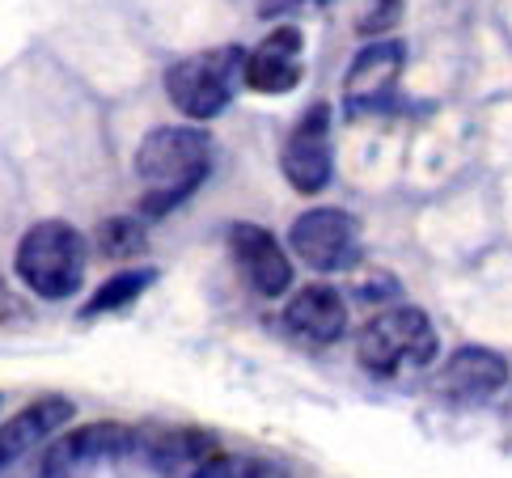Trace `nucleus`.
<instances>
[{
	"instance_id": "1",
	"label": "nucleus",
	"mask_w": 512,
	"mask_h": 478,
	"mask_svg": "<svg viewBox=\"0 0 512 478\" xmlns=\"http://www.w3.org/2000/svg\"><path fill=\"white\" fill-rule=\"evenodd\" d=\"M212 165V140L199 127H153L136 149V174L144 178V216H170L199 191Z\"/></svg>"
},
{
	"instance_id": "2",
	"label": "nucleus",
	"mask_w": 512,
	"mask_h": 478,
	"mask_svg": "<svg viewBox=\"0 0 512 478\" xmlns=\"http://www.w3.org/2000/svg\"><path fill=\"white\" fill-rule=\"evenodd\" d=\"M89 242L68 220H39L22 233L13 250V271L34 297L43 301H68L85 284Z\"/></svg>"
},
{
	"instance_id": "3",
	"label": "nucleus",
	"mask_w": 512,
	"mask_h": 478,
	"mask_svg": "<svg viewBox=\"0 0 512 478\" xmlns=\"http://www.w3.org/2000/svg\"><path fill=\"white\" fill-rule=\"evenodd\" d=\"M237 81H246V51L212 47V51L187 55V60H178L166 72V94L178 115H187L191 123H208L229 110Z\"/></svg>"
},
{
	"instance_id": "4",
	"label": "nucleus",
	"mask_w": 512,
	"mask_h": 478,
	"mask_svg": "<svg viewBox=\"0 0 512 478\" xmlns=\"http://www.w3.org/2000/svg\"><path fill=\"white\" fill-rule=\"evenodd\" d=\"M436 352H441L436 326L415 305L386 309L360 335V369H369L373 377H394L402 369H428Z\"/></svg>"
},
{
	"instance_id": "5",
	"label": "nucleus",
	"mask_w": 512,
	"mask_h": 478,
	"mask_svg": "<svg viewBox=\"0 0 512 478\" xmlns=\"http://www.w3.org/2000/svg\"><path fill=\"white\" fill-rule=\"evenodd\" d=\"M292 254L322 275H335L360 263V225L343 208H309L288 229Z\"/></svg>"
},
{
	"instance_id": "6",
	"label": "nucleus",
	"mask_w": 512,
	"mask_h": 478,
	"mask_svg": "<svg viewBox=\"0 0 512 478\" xmlns=\"http://www.w3.org/2000/svg\"><path fill=\"white\" fill-rule=\"evenodd\" d=\"M280 165H284L288 187L301 191V195H322L331 187L335 144H331V106L326 102H314L297 123H292Z\"/></svg>"
},
{
	"instance_id": "7",
	"label": "nucleus",
	"mask_w": 512,
	"mask_h": 478,
	"mask_svg": "<svg viewBox=\"0 0 512 478\" xmlns=\"http://www.w3.org/2000/svg\"><path fill=\"white\" fill-rule=\"evenodd\" d=\"M132 440H136V428H123V424H115V419L64 432L43 457V478H81L98 462H111V457L132 453Z\"/></svg>"
},
{
	"instance_id": "8",
	"label": "nucleus",
	"mask_w": 512,
	"mask_h": 478,
	"mask_svg": "<svg viewBox=\"0 0 512 478\" xmlns=\"http://www.w3.org/2000/svg\"><path fill=\"white\" fill-rule=\"evenodd\" d=\"M229 250L237 271L246 275V284L259 292V297H284L292 288V259L288 250L271 237L263 225H250V220H237L229 225Z\"/></svg>"
},
{
	"instance_id": "9",
	"label": "nucleus",
	"mask_w": 512,
	"mask_h": 478,
	"mask_svg": "<svg viewBox=\"0 0 512 478\" xmlns=\"http://www.w3.org/2000/svg\"><path fill=\"white\" fill-rule=\"evenodd\" d=\"M504 385H508V360L491 352V347H457L441 364V373H436V390H441V398L457 402V407L496 398Z\"/></svg>"
},
{
	"instance_id": "10",
	"label": "nucleus",
	"mask_w": 512,
	"mask_h": 478,
	"mask_svg": "<svg viewBox=\"0 0 512 478\" xmlns=\"http://www.w3.org/2000/svg\"><path fill=\"white\" fill-rule=\"evenodd\" d=\"M301 30L276 26L267 39L246 51V85L254 94H292L305 81V64H301Z\"/></svg>"
},
{
	"instance_id": "11",
	"label": "nucleus",
	"mask_w": 512,
	"mask_h": 478,
	"mask_svg": "<svg viewBox=\"0 0 512 478\" xmlns=\"http://www.w3.org/2000/svg\"><path fill=\"white\" fill-rule=\"evenodd\" d=\"M72 415H77V407H72L68 398L47 394L39 402H30V407H22L13 419H5V424H0V470L22 462V457L39 449L43 440L60 436L72 424Z\"/></svg>"
},
{
	"instance_id": "12",
	"label": "nucleus",
	"mask_w": 512,
	"mask_h": 478,
	"mask_svg": "<svg viewBox=\"0 0 512 478\" xmlns=\"http://www.w3.org/2000/svg\"><path fill=\"white\" fill-rule=\"evenodd\" d=\"M284 322L309 343H335L347 330V301L331 284H305L284 305Z\"/></svg>"
},
{
	"instance_id": "13",
	"label": "nucleus",
	"mask_w": 512,
	"mask_h": 478,
	"mask_svg": "<svg viewBox=\"0 0 512 478\" xmlns=\"http://www.w3.org/2000/svg\"><path fill=\"white\" fill-rule=\"evenodd\" d=\"M402 60H407V47L398 39H377L369 47H360L352 68H347V77H343V94L352 98V106L390 98L394 81L402 77Z\"/></svg>"
},
{
	"instance_id": "14",
	"label": "nucleus",
	"mask_w": 512,
	"mask_h": 478,
	"mask_svg": "<svg viewBox=\"0 0 512 478\" xmlns=\"http://www.w3.org/2000/svg\"><path fill=\"white\" fill-rule=\"evenodd\" d=\"M132 453L157 470H178V466L199 470L212 457V436L191 428H136Z\"/></svg>"
},
{
	"instance_id": "15",
	"label": "nucleus",
	"mask_w": 512,
	"mask_h": 478,
	"mask_svg": "<svg viewBox=\"0 0 512 478\" xmlns=\"http://www.w3.org/2000/svg\"><path fill=\"white\" fill-rule=\"evenodd\" d=\"M153 284H157V271L153 267H123V271L111 275V280H102L94 288V297H89V305L81 309V318L89 322V318L115 314V309H127L132 301H140Z\"/></svg>"
},
{
	"instance_id": "16",
	"label": "nucleus",
	"mask_w": 512,
	"mask_h": 478,
	"mask_svg": "<svg viewBox=\"0 0 512 478\" xmlns=\"http://www.w3.org/2000/svg\"><path fill=\"white\" fill-rule=\"evenodd\" d=\"M191 478H288L284 466L250 453H212L204 466L191 470Z\"/></svg>"
},
{
	"instance_id": "17",
	"label": "nucleus",
	"mask_w": 512,
	"mask_h": 478,
	"mask_svg": "<svg viewBox=\"0 0 512 478\" xmlns=\"http://www.w3.org/2000/svg\"><path fill=\"white\" fill-rule=\"evenodd\" d=\"M94 242H98V250L106 254V259H127V254H140L144 246H149V237H144L140 220L111 216V220H102V225H98Z\"/></svg>"
},
{
	"instance_id": "18",
	"label": "nucleus",
	"mask_w": 512,
	"mask_h": 478,
	"mask_svg": "<svg viewBox=\"0 0 512 478\" xmlns=\"http://www.w3.org/2000/svg\"><path fill=\"white\" fill-rule=\"evenodd\" d=\"M402 17V0H377L373 13L360 17V34H386Z\"/></svg>"
},
{
	"instance_id": "19",
	"label": "nucleus",
	"mask_w": 512,
	"mask_h": 478,
	"mask_svg": "<svg viewBox=\"0 0 512 478\" xmlns=\"http://www.w3.org/2000/svg\"><path fill=\"white\" fill-rule=\"evenodd\" d=\"M301 5H314V0H259V17H284Z\"/></svg>"
},
{
	"instance_id": "20",
	"label": "nucleus",
	"mask_w": 512,
	"mask_h": 478,
	"mask_svg": "<svg viewBox=\"0 0 512 478\" xmlns=\"http://www.w3.org/2000/svg\"><path fill=\"white\" fill-rule=\"evenodd\" d=\"M314 5H326V0H314Z\"/></svg>"
}]
</instances>
